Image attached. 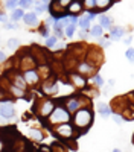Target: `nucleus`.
<instances>
[{
	"label": "nucleus",
	"instance_id": "obj_1",
	"mask_svg": "<svg viewBox=\"0 0 134 152\" xmlns=\"http://www.w3.org/2000/svg\"><path fill=\"white\" fill-rule=\"evenodd\" d=\"M93 117H94V114L93 111L87 107V108H81L78 110L75 114H73V126L78 129H82V132H85L90 126L93 125Z\"/></svg>",
	"mask_w": 134,
	"mask_h": 152
},
{
	"label": "nucleus",
	"instance_id": "obj_2",
	"mask_svg": "<svg viewBox=\"0 0 134 152\" xmlns=\"http://www.w3.org/2000/svg\"><path fill=\"white\" fill-rule=\"evenodd\" d=\"M70 120V114L66 108L63 107H55V110L52 111V114L49 116V120L46 122V125H61V123H69Z\"/></svg>",
	"mask_w": 134,
	"mask_h": 152
},
{
	"label": "nucleus",
	"instance_id": "obj_3",
	"mask_svg": "<svg viewBox=\"0 0 134 152\" xmlns=\"http://www.w3.org/2000/svg\"><path fill=\"white\" fill-rule=\"evenodd\" d=\"M55 110V102L52 99H40L38 102L34 105V111L37 113L38 117H49L52 114V111Z\"/></svg>",
	"mask_w": 134,
	"mask_h": 152
},
{
	"label": "nucleus",
	"instance_id": "obj_4",
	"mask_svg": "<svg viewBox=\"0 0 134 152\" xmlns=\"http://www.w3.org/2000/svg\"><path fill=\"white\" fill-rule=\"evenodd\" d=\"M53 134L59 138H64V140H72L75 137V128L70 123H61L53 128Z\"/></svg>",
	"mask_w": 134,
	"mask_h": 152
},
{
	"label": "nucleus",
	"instance_id": "obj_5",
	"mask_svg": "<svg viewBox=\"0 0 134 152\" xmlns=\"http://www.w3.org/2000/svg\"><path fill=\"white\" fill-rule=\"evenodd\" d=\"M90 66H93L94 69H97L102 62H104V55L99 49H90L89 50V55H87V61Z\"/></svg>",
	"mask_w": 134,
	"mask_h": 152
},
{
	"label": "nucleus",
	"instance_id": "obj_6",
	"mask_svg": "<svg viewBox=\"0 0 134 152\" xmlns=\"http://www.w3.org/2000/svg\"><path fill=\"white\" fill-rule=\"evenodd\" d=\"M0 116L8 119V120L15 116V108H14V104H12L11 100H3V102H0Z\"/></svg>",
	"mask_w": 134,
	"mask_h": 152
},
{
	"label": "nucleus",
	"instance_id": "obj_7",
	"mask_svg": "<svg viewBox=\"0 0 134 152\" xmlns=\"http://www.w3.org/2000/svg\"><path fill=\"white\" fill-rule=\"evenodd\" d=\"M76 73H79L81 76H85V75H90V76H94V75H97L96 73V69L93 67V66H90L89 62H85V61H82V62H79V64L76 66Z\"/></svg>",
	"mask_w": 134,
	"mask_h": 152
},
{
	"label": "nucleus",
	"instance_id": "obj_8",
	"mask_svg": "<svg viewBox=\"0 0 134 152\" xmlns=\"http://www.w3.org/2000/svg\"><path fill=\"white\" fill-rule=\"evenodd\" d=\"M23 78H24V81H26V84L31 85V87H35L37 84L40 82V76H38V73H37V70H28V72H24L23 73Z\"/></svg>",
	"mask_w": 134,
	"mask_h": 152
},
{
	"label": "nucleus",
	"instance_id": "obj_9",
	"mask_svg": "<svg viewBox=\"0 0 134 152\" xmlns=\"http://www.w3.org/2000/svg\"><path fill=\"white\" fill-rule=\"evenodd\" d=\"M70 81L73 82V85L81 88V90H84L85 87H87V81H85L84 76H81L79 73H75V72H72L70 73Z\"/></svg>",
	"mask_w": 134,
	"mask_h": 152
},
{
	"label": "nucleus",
	"instance_id": "obj_10",
	"mask_svg": "<svg viewBox=\"0 0 134 152\" xmlns=\"http://www.w3.org/2000/svg\"><path fill=\"white\" fill-rule=\"evenodd\" d=\"M23 21H24V24L32 26V28H35V26H38V24H40L38 17H37L35 12H26V14H24V17H23Z\"/></svg>",
	"mask_w": 134,
	"mask_h": 152
},
{
	"label": "nucleus",
	"instance_id": "obj_11",
	"mask_svg": "<svg viewBox=\"0 0 134 152\" xmlns=\"http://www.w3.org/2000/svg\"><path fill=\"white\" fill-rule=\"evenodd\" d=\"M113 6V2H110V0H96V6H94V11L93 12H101V11H107L108 8H111Z\"/></svg>",
	"mask_w": 134,
	"mask_h": 152
},
{
	"label": "nucleus",
	"instance_id": "obj_12",
	"mask_svg": "<svg viewBox=\"0 0 134 152\" xmlns=\"http://www.w3.org/2000/svg\"><path fill=\"white\" fill-rule=\"evenodd\" d=\"M99 26H101L102 29H110V31H111V28H113V18L102 14V15L99 17Z\"/></svg>",
	"mask_w": 134,
	"mask_h": 152
},
{
	"label": "nucleus",
	"instance_id": "obj_13",
	"mask_svg": "<svg viewBox=\"0 0 134 152\" xmlns=\"http://www.w3.org/2000/svg\"><path fill=\"white\" fill-rule=\"evenodd\" d=\"M124 35H125V29L116 26V28H111V34H110V38H111V40L119 41V40H122V38H124Z\"/></svg>",
	"mask_w": 134,
	"mask_h": 152
},
{
	"label": "nucleus",
	"instance_id": "obj_14",
	"mask_svg": "<svg viewBox=\"0 0 134 152\" xmlns=\"http://www.w3.org/2000/svg\"><path fill=\"white\" fill-rule=\"evenodd\" d=\"M29 138L32 142H43V138H44V134H43V131H40V129H35V128H32V129H29Z\"/></svg>",
	"mask_w": 134,
	"mask_h": 152
},
{
	"label": "nucleus",
	"instance_id": "obj_15",
	"mask_svg": "<svg viewBox=\"0 0 134 152\" xmlns=\"http://www.w3.org/2000/svg\"><path fill=\"white\" fill-rule=\"evenodd\" d=\"M69 9V12L72 15H76L78 12H81V11H84V6H82V2H70V5L67 6Z\"/></svg>",
	"mask_w": 134,
	"mask_h": 152
},
{
	"label": "nucleus",
	"instance_id": "obj_16",
	"mask_svg": "<svg viewBox=\"0 0 134 152\" xmlns=\"http://www.w3.org/2000/svg\"><path fill=\"white\" fill-rule=\"evenodd\" d=\"M6 91H9L14 97H24V94H26L23 90H20V88L15 87V85H12L11 82H9V85H8V88H6Z\"/></svg>",
	"mask_w": 134,
	"mask_h": 152
},
{
	"label": "nucleus",
	"instance_id": "obj_17",
	"mask_svg": "<svg viewBox=\"0 0 134 152\" xmlns=\"http://www.w3.org/2000/svg\"><path fill=\"white\" fill-rule=\"evenodd\" d=\"M97 113H99L101 116H104V117H108L110 114H111V108H110L107 104H104V102H99L97 104Z\"/></svg>",
	"mask_w": 134,
	"mask_h": 152
},
{
	"label": "nucleus",
	"instance_id": "obj_18",
	"mask_svg": "<svg viewBox=\"0 0 134 152\" xmlns=\"http://www.w3.org/2000/svg\"><path fill=\"white\" fill-rule=\"evenodd\" d=\"M51 151L52 152H67V146L56 142V143H52L51 145Z\"/></svg>",
	"mask_w": 134,
	"mask_h": 152
},
{
	"label": "nucleus",
	"instance_id": "obj_19",
	"mask_svg": "<svg viewBox=\"0 0 134 152\" xmlns=\"http://www.w3.org/2000/svg\"><path fill=\"white\" fill-rule=\"evenodd\" d=\"M12 20H14V21H18L20 18H23L24 17V11L23 9H20V8H15L14 11H12Z\"/></svg>",
	"mask_w": 134,
	"mask_h": 152
},
{
	"label": "nucleus",
	"instance_id": "obj_20",
	"mask_svg": "<svg viewBox=\"0 0 134 152\" xmlns=\"http://www.w3.org/2000/svg\"><path fill=\"white\" fill-rule=\"evenodd\" d=\"M49 9V3H43V2H37V8H35V14H43V12Z\"/></svg>",
	"mask_w": 134,
	"mask_h": 152
},
{
	"label": "nucleus",
	"instance_id": "obj_21",
	"mask_svg": "<svg viewBox=\"0 0 134 152\" xmlns=\"http://www.w3.org/2000/svg\"><path fill=\"white\" fill-rule=\"evenodd\" d=\"M78 24L82 28V31H87V29L90 28V20H89L87 17H82V18L78 20Z\"/></svg>",
	"mask_w": 134,
	"mask_h": 152
},
{
	"label": "nucleus",
	"instance_id": "obj_22",
	"mask_svg": "<svg viewBox=\"0 0 134 152\" xmlns=\"http://www.w3.org/2000/svg\"><path fill=\"white\" fill-rule=\"evenodd\" d=\"M102 34H104V29L99 26V24H96V26H92V35H93V37L99 38Z\"/></svg>",
	"mask_w": 134,
	"mask_h": 152
},
{
	"label": "nucleus",
	"instance_id": "obj_23",
	"mask_svg": "<svg viewBox=\"0 0 134 152\" xmlns=\"http://www.w3.org/2000/svg\"><path fill=\"white\" fill-rule=\"evenodd\" d=\"M18 46H20V41L17 40V38H9V40H8V47H9V49L14 50V49H17Z\"/></svg>",
	"mask_w": 134,
	"mask_h": 152
},
{
	"label": "nucleus",
	"instance_id": "obj_24",
	"mask_svg": "<svg viewBox=\"0 0 134 152\" xmlns=\"http://www.w3.org/2000/svg\"><path fill=\"white\" fill-rule=\"evenodd\" d=\"M125 56L130 62H133L134 64V47H128L127 49V52H125Z\"/></svg>",
	"mask_w": 134,
	"mask_h": 152
},
{
	"label": "nucleus",
	"instance_id": "obj_25",
	"mask_svg": "<svg viewBox=\"0 0 134 152\" xmlns=\"http://www.w3.org/2000/svg\"><path fill=\"white\" fill-rule=\"evenodd\" d=\"M93 84H94L96 88H97V87H102V85H104V79L101 78L99 75H94V76H93Z\"/></svg>",
	"mask_w": 134,
	"mask_h": 152
},
{
	"label": "nucleus",
	"instance_id": "obj_26",
	"mask_svg": "<svg viewBox=\"0 0 134 152\" xmlns=\"http://www.w3.org/2000/svg\"><path fill=\"white\" fill-rule=\"evenodd\" d=\"M64 35L66 37H73V35H75V26L69 24L67 28H64Z\"/></svg>",
	"mask_w": 134,
	"mask_h": 152
},
{
	"label": "nucleus",
	"instance_id": "obj_27",
	"mask_svg": "<svg viewBox=\"0 0 134 152\" xmlns=\"http://www.w3.org/2000/svg\"><path fill=\"white\" fill-rule=\"evenodd\" d=\"M56 41H58V38H56V37H49V38H47V41H46V46H47V47H55Z\"/></svg>",
	"mask_w": 134,
	"mask_h": 152
},
{
	"label": "nucleus",
	"instance_id": "obj_28",
	"mask_svg": "<svg viewBox=\"0 0 134 152\" xmlns=\"http://www.w3.org/2000/svg\"><path fill=\"white\" fill-rule=\"evenodd\" d=\"M5 6L8 9H15V8H18V2H6Z\"/></svg>",
	"mask_w": 134,
	"mask_h": 152
},
{
	"label": "nucleus",
	"instance_id": "obj_29",
	"mask_svg": "<svg viewBox=\"0 0 134 152\" xmlns=\"http://www.w3.org/2000/svg\"><path fill=\"white\" fill-rule=\"evenodd\" d=\"M40 35L44 37V38H49V32H47V28L46 26H41L40 28Z\"/></svg>",
	"mask_w": 134,
	"mask_h": 152
},
{
	"label": "nucleus",
	"instance_id": "obj_30",
	"mask_svg": "<svg viewBox=\"0 0 134 152\" xmlns=\"http://www.w3.org/2000/svg\"><path fill=\"white\" fill-rule=\"evenodd\" d=\"M31 6V2H28V0H21V2H18V8H29Z\"/></svg>",
	"mask_w": 134,
	"mask_h": 152
},
{
	"label": "nucleus",
	"instance_id": "obj_31",
	"mask_svg": "<svg viewBox=\"0 0 134 152\" xmlns=\"http://www.w3.org/2000/svg\"><path fill=\"white\" fill-rule=\"evenodd\" d=\"M114 122H116L117 125H122V123H124V119H122L119 114H114Z\"/></svg>",
	"mask_w": 134,
	"mask_h": 152
},
{
	"label": "nucleus",
	"instance_id": "obj_32",
	"mask_svg": "<svg viewBox=\"0 0 134 152\" xmlns=\"http://www.w3.org/2000/svg\"><path fill=\"white\" fill-rule=\"evenodd\" d=\"M99 44H101L104 49H107V47L110 46V41H107V40H102V38H101V40H99Z\"/></svg>",
	"mask_w": 134,
	"mask_h": 152
},
{
	"label": "nucleus",
	"instance_id": "obj_33",
	"mask_svg": "<svg viewBox=\"0 0 134 152\" xmlns=\"http://www.w3.org/2000/svg\"><path fill=\"white\" fill-rule=\"evenodd\" d=\"M124 41H125V44H127V46H130V44H131V41H133V37H131V35H128Z\"/></svg>",
	"mask_w": 134,
	"mask_h": 152
},
{
	"label": "nucleus",
	"instance_id": "obj_34",
	"mask_svg": "<svg viewBox=\"0 0 134 152\" xmlns=\"http://www.w3.org/2000/svg\"><path fill=\"white\" fill-rule=\"evenodd\" d=\"M17 26H15V24L14 23H6V29H15Z\"/></svg>",
	"mask_w": 134,
	"mask_h": 152
},
{
	"label": "nucleus",
	"instance_id": "obj_35",
	"mask_svg": "<svg viewBox=\"0 0 134 152\" xmlns=\"http://www.w3.org/2000/svg\"><path fill=\"white\" fill-rule=\"evenodd\" d=\"M5 59H6V55L0 50V62H5Z\"/></svg>",
	"mask_w": 134,
	"mask_h": 152
},
{
	"label": "nucleus",
	"instance_id": "obj_36",
	"mask_svg": "<svg viewBox=\"0 0 134 152\" xmlns=\"http://www.w3.org/2000/svg\"><path fill=\"white\" fill-rule=\"evenodd\" d=\"M3 143H5V140H3V137L0 135V152H3Z\"/></svg>",
	"mask_w": 134,
	"mask_h": 152
},
{
	"label": "nucleus",
	"instance_id": "obj_37",
	"mask_svg": "<svg viewBox=\"0 0 134 152\" xmlns=\"http://www.w3.org/2000/svg\"><path fill=\"white\" fill-rule=\"evenodd\" d=\"M108 85L113 87V85H114V79H110V81H108Z\"/></svg>",
	"mask_w": 134,
	"mask_h": 152
},
{
	"label": "nucleus",
	"instance_id": "obj_38",
	"mask_svg": "<svg viewBox=\"0 0 134 152\" xmlns=\"http://www.w3.org/2000/svg\"><path fill=\"white\" fill-rule=\"evenodd\" d=\"M111 152H122V151H120V149H119V148H114V149H113V151H111Z\"/></svg>",
	"mask_w": 134,
	"mask_h": 152
},
{
	"label": "nucleus",
	"instance_id": "obj_39",
	"mask_svg": "<svg viewBox=\"0 0 134 152\" xmlns=\"http://www.w3.org/2000/svg\"><path fill=\"white\" fill-rule=\"evenodd\" d=\"M133 143H134V137H133Z\"/></svg>",
	"mask_w": 134,
	"mask_h": 152
}]
</instances>
